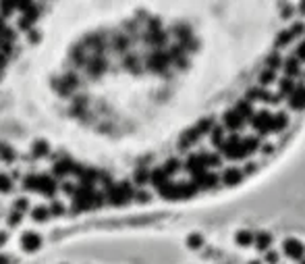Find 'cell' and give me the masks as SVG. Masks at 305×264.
<instances>
[{
	"instance_id": "8992f818",
	"label": "cell",
	"mask_w": 305,
	"mask_h": 264,
	"mask_svg": "<svg viewBox=\"0 0 305 264\" xmlns=\"http://www.w3.org/2000/svg\"><path fill=\"white\" fill-rule=\"evenodd\" d=\"M272 123H274V114H270L268 110H260L255 112V117L251 121L253 127L260 131V133H270L272 131Z\"/></svg>"
},
{
	"instance_id": "7402d4cb",
	"label": "cell",
	"mask_w": 305,
	"mask_h": 264,
	"mask_svg": "<svg viewBox=\"0 0 305 264\" xmlns=\"http://www.w3.org/2000/svg\"><path fill=\"white\" fill-rule=\"evenodd\" d=\"M69 171H75V167H73L71 160H58L56 167H54V173H56V175H67Z\"/></svg>"
},
{
	"instance_id": "681fc988",
	"label": "cell",
	"mask_w": 305,
	"mask_h": 264,
	"mask_svg": "<svg viewBox=\"0 0 305 264\" xmlns=\"http://www.w3.org/2000/svg\"><path fill=\"white\" fill-rule=\"evenodd\" d=\"M301 264H305V260H303V262H301Z\"/></svg>"
},
{
	"instance_id": "60d3db41",
	"label": "cell",
	"mask_w": 305,
	"mask_h": 264,
	"mask_svg": "<svg viewBox=\"0 0 305 264\" xmlns=\"http://www.w3.org/2000/svg\"><path fill=\"white\" fill-rule=\"evenodd\" d=\"M19 221H21V212H17V210H15V214L8 216V225H17Z\"/></svg>"
},
{
	"instance_id": "cb8c5ba5",
	"label": "cell",
	"mask_w": 305,
	"mask_h": 264,
	"mask_svg": "<svg viewBox=\"0 0 305 264\" xmlns=\"http://www.w3.org/2000/svg\"><path fill=\"white\" fill-rule=\"evenodd\" d=\"M48 214H50V208H46V206H38V208L31 212V219L38 221V223H42V221L48 219Z\"/></svg>"
},
{
	"instance_id": "6da1fadb",
	"label": "cell",
	"mask_w": 305,
	"mask_h": 264,
	"mask_svg": "<svg viewBox=\"0 0 305 264\" xmlns=\"http://www.w3.org/2000/svg\"><path fill=\"white\" fill-rule=\"evenodd\" d=\"M257 146H260V140H257V137H245V140H241V137L234 133V135L229 137V140H225V144H222L218 150L227 158L241 160V158H247L251 152H255Z\"/></svg>"
},
{
	"instance_id": "5bb4252c",
	"label": "cell",
	"mask_w": 305,
	"mask_h": 264,
	"mask_svg": "<svg viewBox=\"0 0 305 264\" xmlns=\"http://www.w3.org/2000/svg\"><path fill=\"white\" fill-rule=\"evenodd\" d=\"M150 181L154 183V185H156L158 189H162L164 185H166V183H170V177L166 175V171H164V169H154V171H152Z\"/></svg>"
},
{
	"instance_id": "bcb514c9",
	"label": "cell",
	"mask_w": 305,
	"mask_h": 264,
	"mask_svg": "<svg viewBox=\"0 0 305 264\" xmlns=\"http://www.w3.org/2000/svg\"><path fill=\"white\" fill-rule=\"evenodd\" d=\"M0 67H4V54L0 52Z\"/></svg>"
},
{
	"instance_id": "f6af8a7d",
	"label": "cell",
	"mask_w": 305,
	"mask_h": 264,
	"mask_svg": "<svg viewBox=\"0 0 305 264\" xmlns=\"http://www.w3.org/2000/svg\"><path fill=\"white\" fill-rule=\"evenodd\" d=\"M6 242V233H0V246H2Z\"/></svg>"
},
{
	"instance_id": "d6986e66",
	"label": "cell",
	"mask_w": 305,
	"mask_h": 264,
	"mask_svg": "<svg viewBox=\"0 0 305 264\" xmlns=\"http://www.w3.org/2000/svg\"><path fill=\"white\" fill-rule=\"evenodd\" d=\"M234 242L239 246H251V244H255V235L251 231H239L234 235Z\"/></svg>"
},
{
	"instance_id": "836d02e7",
	"label": "cell",
	"mask_w": 305,
	"mask_h": 264,
	"mask_svg": "<svg viewBox=\"0 0 305 264\" xmlns=\"http://www.w3.org/2000/svg\"><path fill=\"white\" fill-rule=\"evenodd\" d=\"M0 156L6 158V160H13V158H15V152L10 150V148H8L6 144H0Z\"/></svg>"
},
{
	"instance_id": "30bf717a",
	"label": "cell",
	"mask_w": 305,
	"mask_h": 264,
	"mask_svg": "<svg viewBox=\"0 0 305 264\" xmlns=\"http://www.w3.org/2000/svg\"><path fill=\"white\" fill-rule=\"evenodd\" d=\"M225 127L227 129H230V131H234L237 133L241 127H243V123H245V119L241 117V114L237 112V110H229V112H225Z\"/></svg>"
},
{
	"instance_id": "83f0119b",
	"label": "cell",
	"mask_w": 305,
	"mask_h": 264,
	"mask_svg": "<svg viewBox=\"0 0 305 264\" xmlns=\"http://www.w3.org/2000/svg\"><path fill=\"white\" fill-rule=\"evenodd\" d=\"M276 79V75H274V71H270V69H266V71L260 75V86L262 88H266V86H270Z\"/></svg>"
},
{
	"instance_id": "d590c367",
	"label": "cell",
	"mask_w": 305,
	"mask_h": 264,
	"mask_svg": "<svg viewBox=\"0 0 305 264\" xmlns=\"http://www.w3.org/2000/svg\"><path fill=\"white\" fill-rule=\"evenodd\" d=\"M13 8H17V4H13V2H2V4H0V10H2L4 17L13 13Z\"/></svg>"
},
{
	"instance_id": "ffe728a7",
	"label": "cell",
	"mask_w": 305,
	"mask_h": 264,
	"mask_svg": "<svg viewBox=\"0 0 305 264\" xmlns=\"http://www.w3.org/2000/svg\"><path fill=\"white\" fill-rule=\"evenodd\" d=\"M295 89H297V86H295V82H293L291 77L280 79V96H291Z\"/></svg>"
},
{
	"instance_id": "74e56055",
	"label": "cell",
	"mask_w": 305,
	"mask_h": 264,
	"mask_svg": "<svg viewBox=\"0 0 305 264\" xmlns=\"http://www.w3.org/2000/svg\"><path fill=\"white\" fill-rule=\"evenodd\" d=\"M291 31H293V36H301V33L305 31V25L303 23H295V25L291 27Z\"/></svg>"
},
{
	"instance_id": "9c48e42d",
	"label": "cell",
	"mask_w": 305,
	"mask_h": 264,
	"mask_svg": "<svg viewBox=\"0 0 305 264\" xmlns=\"http://www.w3.org/2000/svg\"><path fill=\"white\" fill-rule=\"evenodd\" d=\"M40 246H42V237L38 233L27 231L21 235V248L25 252H36V250H40Z\"/></svg>"
},
{
	"instance_id": "7a4b0ae2",
	"label": "cell",
	"mask_w": 305,
	"mask_h": 264,
	"mask_svg": "<svg viewBox=\"0 0 305 264\" xmlns=\"http://www.w3.org/2000/svg\"><path fill=\"white\" fill-rule=\"evenodd\" d=\"M98 193L93 191L91 187H85V185H81L75 193V210H87V208H93V206H98L100 204V198H96Z\"/></svg>"
},
{
	"instance_id": "603a6c76",
	"label": "cell",
	"mask_w": 305,
	"mask_h": 264,
	"mask_svg": "<svg viewBox=\"0 0 305 264\" xmlns=\"http://www.w3.org/2000/svg\"><path fill=\"white\" fill-rule=\"evenodd\" d=\"M210 137H212V144L216 148H220L222 144H225V127H220V125H218V127H214L212 129V135H210Z\"/></svg>"
},
{
	"instance_id": "4316f807",
	"label": "cell",
	"mask_w": 305,
	"mask_h": 264,
	"mask_svg": "<svg viewBox=\"0 0 305 264\" xmlns=\"http://www.w3.org/2000/svg\"><path fill=\"white\" fill-rule=\"evenodd\" d=\"M283 63H285V61L280 59V54H278V52H272V54L268 56V69H270V71H274V69H278V67L283 65Z\"/></svg>"
},
{
	"instance_id": "e0dca14e",
	"label": "cell",
	"mask_w": 305,
	"mask_h": 264,
	"mask_svg": "<svg viewBox=\"0 0 305 264\" xmlns=\"http://www.w3.org/2000/svg\"><path fill=\"white\" fill-rule=\"evenodd\" d=\"M285 73H287V77H297L301 73V67H299L297 56H293V59H287L285 61Z\"/></svg>"
},
{
	"instance_id": "f1b7e54d",
	"label": "cell",
	"mask_w": 305,
	"mask_h": 264,
	"mask_svg": "<svg viewBox=\"0 0 305 264\" xmlns=\"http://www.w3.org/2000/svg\"><path fill=\"white\" fill-rule=\"evenodd\" d=\"M202 244H204V237H202V235H197V233H193V235L187 237V246L193 248V250H197Z\"/></svg>"
},
{
	"instance_id": "277c9868",
	"label": "cell",
	"mask_w": 305,
	"mask_h": 264,
	"mask_svg": "<svg viewBox=\"0 0 305 264\" xmlns=\"http://www.w3.org/2000/svg\"><path fill=\"white\" fill-rule=\"evenodd\" d=\"M131 196H133V189H131V185H129L127 181L119 183V185H110L108 187V200L112 204H116V206L127 204L129 200H131Z\"/></svg>"
},
{
	"instance_id": "8d00e7d4",
	"label": "cell",
	"mask_w": 305,
	"mask_h": 264,
	"mask_svg": "<svg viewBox=\"0 0 305 264\" xmlns=\"http://www.w3.org/2000/svg\"><path fill=\"white\" fill-rule=\"evenodd\" d=\"M50 212H52V214H63V212H65V206H63L61 202H54V204L50 206Z\"/></svg>"
},
{
	"instance_id": "52a82bcc",
	"label": "cell",
	"mask_w": 305,
	"mask_h": 264,
	"mask_svg": "<svg viewBox=\"0 0 305 264\" xmlns=\"http://www.w3.org/2000/svg\"><path fill=\"white\" fill-rule=\"evenodd\" d=\"M283 250H285V254H287L289 258H293V260H301L303 254H305V246L299 242V239H295V237L285 239Z\"/></svg>"
},
{
	"instance_id": "c3c4849f",
	"label": "cell",
	"mask_w": 305,
	"mask_h": 264,
	"mask_svg": "<svg viewBox=\"0 0 305 264\" xmlns=\"http://www.w3.org/2000/svg\"><path fill=\"white\" fill-rule=\"evenodd\" d=\"M251 264H260V262H251Z\"/></svg>"
},
{
	"instance_id": "f546056e",
	"label": "cell",
	"mask_w": 305,
	"mask_h": 264,
	"mask_svg": "<svg viewBox=\"0 0 305 264\" xmlns=\"http://www.w3.org/2000/svg\"><path fill=\"white\" fill-rule=\"evenodd\" d=\"M150 177H152V173H148L146 169H139L135 173V183H137V185H144L146 181H150Z\"/></svg>"
},
{
	"instance_id": "1f68e13d",
	"label": "cell",
	"mask_w": 305,
	"mask_h": 264,
	"mask_svg": "<svg viewBox=\"0 0 305 264\" xmlns=\"http://www.w3.org/2000/svg\"><path fill=\"white\" fill-rule=\"evenodd\" d=\"M162 169L166 171V175L170 177V175H174V173H177V171H179V160H174V158H172V160H168V163L164 165Z\"/></svg>"
},
{
	"instance_id": "ac0fdd59",
	"label": "cell",
	"mask_w": 305,
	"mask_h": 264,
	"mask_svg": "<svg viewBox=\"0 0 305 264\" xmlns=\"http://www.w3.org/2000/svg\"><path fill=\"white\" fill-rule=\"evenodd\" d=\"M272 244V235L270 233H255V248L260 252H266Z\"/></svg>"
},
{
	"instance_id": "b9f144b4",
	"label": "cell",
	"mask_w": 305,
	"mask_h": 264,
	"mask_svg": "<svg viewBox=\"0 0 305 264\" xmlns=\"http://www.w3.org/2000/svg\"><path fill=\"white\" fill-rule=\"evenodd\" d=\"M25 206H27V202H25V200H19V202H17V212H21L23 208H25Z\"/></svg>"
},
{
	"instance_id": "f35d334b",
	"label": "cell",
	"mask_w": 305,
	"mask_h": 264,
	"mask_svg": "<svg viewBox=\"0 0 305 264\" xmlns=\"http://www.w3.org/2000/svg\"><path fill=\"white\" fill-rule=\"evenodd\" d=\"M266 262H270V264H278V254H276V252L270 250L268 254H266Z\"/></svg>"
},
{
	"instance_id": "d6a6232c",
	"label": "cell",
	"mask_w": 305,
	"mask_h": 264,
	"mask_svg": "<svg viewBox=\"0 0 305 264\" xmlns=\"http://www.w3.org/2000/svg\"><path fill=\"white\" fill-rule=\"evenodd\" d=\"M44 154H48V144L36 142V146H33V156H44Z\"/></svg>"
},
{
	"instance_id": "ba28073f",
	"label": "cell",
	"mask_w": 305,
	"mask_h": 264,
	"mask_svg": "<svg viewBox=\"0 0 305 264\" xmlns=\"http://www.w3.org/2000/svg\"><path fill=\"white\" fill-rule=\"evenodd\" d=\"M150 65V69H152V71H164V69H166L168 67V63H170V54H166V52H162V50H158V52H154V54H152L150 56V61H148Z\"/></svg>"
},
{
	"instance_id": "ab89813d",
	"label": "cell",
	"mask_w": 305,
	"mask_h": 264,
	"mask_svg": "<svg viewBox=\"0 0 305 264\" xmlns=\"http://www.w3.org/2000/svg\"><path fill=\"white\" fill-rule=\"evenodd\" d=\"M297 59H301V61H305V40L297 46Z\"/></svg>"
},
{
	"instance_id": "2e32d148",
	"label": "cell",
	"mask_w": 305,
	"mask_h": 264,
	"mask_svg": "<svg viewBox=\"0 0 305 264\" xmlns=\"http://www.w3.org/2000/svg\"><path fill=\"white\" fill-rule=\"evenodd\" d=\"M234 110H237L245 121H247V119L253 121V117H255V114H253V106H251V102H249V100H241V102H237V108H234Z\"/></svg>"
},
{
	"instance_id": "3957f363",
	"label": "cell",
	"mask_w": 305,
	"mask_h": 264,
	"mask_svg": "<svg viewBox=\"0 0 305 264\" xmlns=\"http://www.w3.org/2000/svg\"><path fill=\"white\" fill-rule=\"evenodd\" d=\"M23 185H25V189H36V191L46 193V196H54V191H56V183H54V179L46 177V175H40V177H27Z\"/></svg>"
},
{
	"instance_id": "7dc6e473",
	"label": "cell",
	"mask_w": 305,
	"mask_h": 264,
	"mask_svg": "<svg viewBox=\"0 0 305 264\" xmlns=\"http://www.w3.org/2000/svg\"><path fill=\"white\" fill-rule=\"evenodd\" d=\"M301 10H305V4H301Z\"/></svg>"
},
{
	"instance_id": "484cf974",
	"label": "cell",
	"mask_w": 305,
	"mask_h": 264,
	"mask_svg": "<svg viewBox=\"0 0 305 264\" xmlns=\"http://www.w3.org/2000/svg\"><path fill=\"white\" fill-rule=\"evenodd\" d=\"M199 135H202V133H199V129H189V131L183 135V148H185V146H191L193 142H197Z\"/></svg>"
},
{
	"instance_id": "44dd1931",
	"label": "cell",
	"mask_w": 305,
	"mask_h": 264,
	"mask_svg": "<svg viewBox=\"0 0 305 264\" xmlns=\"http://www.w3.org/2000/svg\"><path fill=\"white\" fill-rule=\"evenodd\" d=\"M287 125H289L287 114L285 112H276L274 114V123H272V131H283V129H287Z\"/></svg>"
},
{
	"instance_id": "8fae6325",
	"label": "cell",
	"mask_w": 305,
	"mask_h": 264,
	"mask_svg": "<svg viewBox=\"0 0 305 264\" xmlns=\"http://www.w3.org/2000/svg\"><path fill=\"white\" fill-rule=\"evenodd\" d=\"M218 175H214V173H204V175H199V177H195L193 179V183L197 185V189H212V187H216L218 185Z\"/></svg>"
},
{
	"instance_id": "4dcf8cb0",
	"label": "cell",
	"mask_w": 305,
	"mask_h": 264,
	"mask_svg": "<svg viewBox=\"0 0 305 264\" xmlns=\"http://www.w3.org/2000/svg\"><path fill=\"white\" fill-rule=\"evenodd\" d=\"M206 154V165H208V169L210 167H220L222 163H220V154H210V152H204Z\"/></svg>"
},
{
	"instance_id": "7c38bea8",
	"label": "cell",
	"mask_w": 305,
	"mask_h": 264,
	"mask_svg": "<svg viewBox=\"0 0 305 264\" xmlns=\"http://www.w3.org/2000/svg\"><path fill=\"white\" fill-rule=\"evenodd\" d=\"M289 106L295 108V110L305 108V86H297V89L289 96Z\"/></svg>"
},
{
	"instance_id": "4fadbf2b",
	"label": "cell",
	"mask_w": 305,
	"mask_h": 264,
	"mask_svg": "<svg viewBox=\"0 0 305 264\" xmlns=\"http://www.w3.org/2000/svg\"><path fill=\"white\" fill-rule=\"evenodd\" d=\"M247 100H262V102H280V98H276L274 94H270L268 89L264 88H253L249 89V94H247Z\"/></svg>"
},
{
	"instance_id": "d4e9b609",
	"label": "cell",
	"mask_w": 305,
	"mask_h": 264,
	"mask_svg": "<svg viewBox=\"0 0 305 264\" xmlns=\"http://www.w3.org/2000/svg\"><path fill=\"white\" fill-rule=\"evenodd\" d=\"M293 31L289 29V31H283V33H278V38H276V48H283V46H287V44H291L293 42Z\"/></svg>"
},
{
	"instance_id": "7bdbcfd3",
	"label": "cell",
	"mask_w": 305,
	"mask_h": 264,
	"mask_svg": "<svg viewBox=\"0 0 305 264\" xmlns=\"http://www.w3.org/2000/svg\"><path fill=\"white\" fill-rule=\"evenodd\" d=\"M137 196H139V202H148V200H150L146 191H139V193H137Z\"/></svg>"
},
{
	"instance_id": "9a60e30c",
	"label": "cell",
	"mask_w": 305,
	"mask_h": 264,
	"mask_svg": "<svg viewBox=\"0 0 305 264\" xmlns=\"http://www.w3.org/2000/svg\"><path fill=\"white\" fill-rule=\"evenodd\" d=\"M241 177H243V173L239 169H227L225 173H222V181H225V185H237V183L241 181Z\"/></svg>"
},
{
	"instance_id": "5b68a950",
	"label": "cell",
	"mask_w": 305,
	"mask_h": 264,
	"mask_svg": "<svg viewBox=\"0 0 305 264\" xmlns=\"http://www.w3.org/2000/svg\"><path fill=\"white\" fill-rule=\"evenodd\" d=\"M187 171L191 173V177L195 179V177H199V175H204V173H208V165H206V154L202 152V154H193V156H189V160H187Z\"/></svg>"
},
{
	"instance_id": "ee69618b",
	"label": "cell",
	"mask_w": 305,
	"mask_h": 264,
	"mask_svg": "<svg viewBox=\"0 0 305 264\" xmlns=\"http://www.w3.org/2000/svg\"><path fill=\"white\" fill-rule=\"evenodd\" d=\"M0 264H10V258L8 256H0Z\"/></svg>"
},
{
	"instance_id": "e575fe53",
	"label": "cell",
	"mask_w": 305,
	"mask_h": 264,
	"mask_svg": "<svg viewBox=\"0 0 305 264\" xmlns=\"http://www.w3.org/2000/svg\"><path fill=\"white\" fill-rule=\"evenodd\" d=\"M10 187H13V183H10V179L6 175L0 173V191H10Z\"/></svg>"
}]
</instances>
